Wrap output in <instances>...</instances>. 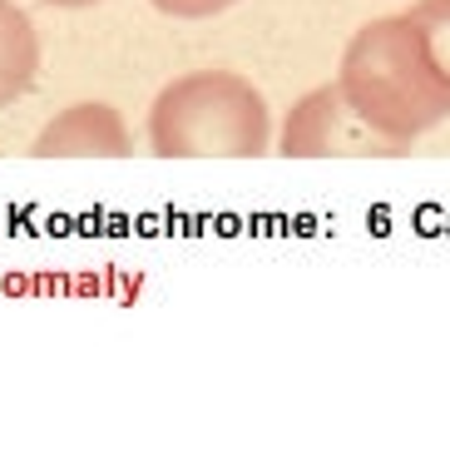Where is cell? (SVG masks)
Segmentation results:
<instances>
[{
	"label": "cell",
	"mask_w": 450,
	"mask_h": 456,
	"mask_svg": "<svg viewBox=\"0 0 450 456\" xmlns=\"http://www.w3.org/2000/svg\"><path fill=\"white\" fill-rule=\"evenodd\" d=\"M158 15H173V20H213V15L233 11L237 0H149Z\"/></svg>",
	"instance_id": "obj_7"
},
{
	"label": "cell",
	"mask_w": 450,
	"mask_h": 456,
	"mask_svg": "<svg viewBox=\"0 0 450 456\" xmlns=\"http://www.w3.org/2000/svg\"><path fill=\"white\" fill-rule=\"evenodd\" d=\"M277 149L287 159H396V154H406V144L361 125L337 85H322L287 110Z\"/></svg>",
	"instance_id": "obj_3"
},
{
	"label": "cell",
	"mask_w": 450,
	"mask_h": 456,
	"mask_svg": "<svg viewBox=\"0 0 450 456\" xmlns=\"http://www.w3.org/2000/svg\"><path fill=\"white\" fill-rule=\"evenodd\" d=\"M342 100L376 134L411 144L450 119V94L411 15H382L351 35L337 69Z\"/></svg>",
	"instance_id": "obj_1"
},
{
	"label": "cell",
	"mask_w": 450,
	"mask_h": 456,
	"mask_svg": "<svg viewBox=\"0 0 450 456\" xmlns=\"http://www.w3.org/2000/svg\"><path fill=\"white\" fill-rule=\"evenodd\" d=\"M35 69H40V35L20 5L0 0V110L30 90Z\"/></svg>",
	"instance_id": "obj_5"
},
{
	"label": "cell",
	"mask_w": 450,
	"mask_h": 456,
	"mask_svg": "<svg viewBox=\"0 0 450 456\" xmlns=\"http://www.w3.org/2000/svg\"><path fill=\"white\" fill-rule=\"evenodd\" d=\"M30 149L35 159H129L134 139L125 114L109 104H69L40 129Z\"/></svg>",
	"instance_id": "obj_4"
},
{
	"label": "cell",
	"mask_w": 450,
	"mask_h": 456,
	"mask_svg": "<svg viewBox=\"0 0 450 456\" xmlns=\"http://www.w3.org/2000/svg\"><path fill=\"white\" fill-rule=\"evenodd\" d=\"M272 119L258 85L233 69H193L158 90L149 110V149L158 159H258Z\"/></svg>",
	"instance_id": "obj_2"
},
{
	"label": "cell",
	"mask_w": 450,
	"mask_h": 456,
	"mask_svg": "<svg viewBox=\"0 0 450 456\" xmlns=\"http://www.w3.org/2000/svg\"><path fill=\"white\" fill-rule=\"evenodd\" d=\"M45 5H65V11H84V5H100V0H45Z\"/></svg>",
	"instance_id": "obj_8"
},
{
	"label": "cell",
	"mask_w": 450,
	"mask_h": 456,
	"mask_svg": "<svg viewBox=\"0 0 450 456\" xmlns=\"http://www.w3.org/2000/svg\"><path fill=\"white\" fill-rule=\"evenodd\" d=\"M406 15H411V25L421 30V40H426L440 80H446V94H450V0H416Z\"/></svg>",
	"instance_id": "obj_6"
}]
</instances>
